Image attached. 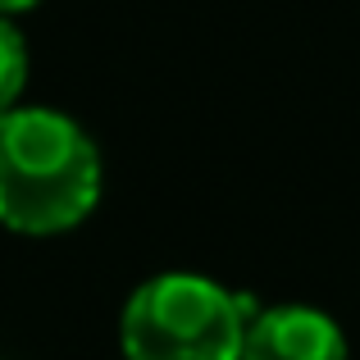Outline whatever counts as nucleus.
I'll use <instances>...</instances> for the list:
<instances>
[{
  "mask_svg": "<svg viewBox=\"0 0 360 360\" xmlns=\"http://www.w3.org/2000/svg\"><path fill=\"white\" fill-rule=\"evenodd\" d=\"M242 360H347V338L315 306H264L246 319Z\"/></svg>",
  "mask_w": 360,
  "mask_h": 360,
  "instance_id": "obj_3",
  "label": "nucleus"
},
{
  "mask_svg": "<svg viewBox=\"0 0 360 360\" xmlns=\"http://www.w3.org/2000/svg\"><path fill=\"white\" fill-rule=\"evenodd\" d=\"M23 87H27V41L9 23V14H0V115L18 105Z\"/></svg>",
  "mask_w": 360,
  "mask_h": 360,
  "instance_id": "obj_4",
  "label": "nucleus"
},
{
  "mask_svg": "<svg viewBox=\"0 0 360 360\" xmlns=\"http://www.w3.org/2000/svg\"><path fill=\"white\" fill-rule=\"evenodd\" d=\"M101 201V150L78 119L51 105L0 115V224L23 238L69 233Z\"/></svg>",
  "mask_w": 360,
  "mask_h": 360,
  "instance_id": "obj_1",
  "label": "nucleus"
},
{
  "mask_svg": "<svg viewBox=\"0 0 360 360\" xmlns=\"http://www.w3.org/2000/svg\"><path fill=\"white\" fill-rule=\"evenodd\" d=\"M37 5H41V0H0V14L14 18V14H27V9H37Z\"/></svg>",
  "mask_w": 360,
  "mask_h": 360,
  "instance_id": "obj_5",
  "label": "nucleus"
},
{
  "mask_svg": "<svg viewBox=\"0 0 360 360\" xmlns=\"http://www.w3.org/2000/svg\"><path fill=\"white\" fill-rule=\"evenodd\" d=\"M251 301L205 274H155L119 319L123 360H242Z\"/></svg>",
  "mask_w": 360,
  "mask_h": 360,
  "instance_id": "obj_2",
  "label": "nucleus"
}]
</instances>
